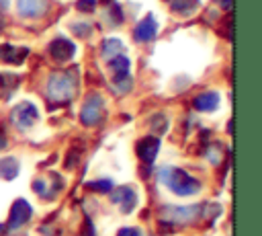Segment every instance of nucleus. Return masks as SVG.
<instances>
[{
    "label": "nucleus",
    "instance_id": "nucleus-20",
    "mask_svg": "<svg viewBox=\"0 0 262 236\" xmlns=\"http://www.w3.org/2000/svg\"><path fill=\"white\" fill-rule=\"evenodd\" d=\"M88 189L92 191H98V193H111L113 191V183L108 179H102V181H94V183H88Z\"/></svg>",
    "mask_w": 262,
    "mask_h": 236
},
{
    "label": "nucleus",
    "instance_id": "nucleus-1",
    "mask_svg": "<svg viewBox=\"0 0 262 236\" xmlns=\"http://www.w3.org/2000/svg\"><path fill=\"white\" fill-rule=\"evenodd\" d=\"M160 181H162L170 191H174L176 195H182V197L192 195V193H196V191L201 189V183H199L196 179H192L188 172H184V170H180V168H174V166L162 168V170H160Z\"/></svg>",
    "mask_w": 262,
    "mask_h": 236
},
{
    "label": "nucleus",
    "instance_id": "nucleus-4",
    "mask_svg": "<svg viewBox=\"0 0 262 236\" xmlns=\"http://www.w3.org/2000/svg\"><path fill=\"white\" fill-rule=\"evenodd\" d=\"M37 117H39V111H37V107H35L33 103H29V101L18 103V105L12 109V113H10L12 123H14L16 127H20V129L31 127V125L37 121Z\"/></svg>",
    "mask_w": 262,
    "mask_h": 236
},
{
    "label": "nucleus",
    "instance_id": "nucleus-9",
    "mask_svg": "<svg viewBox=\"0 0 262 236\" xmlns=\"http://www.w3.org/2000/svg\"><path fill=\"white\" fill-rule=\"evenodd\" d=\"M111 199H113L117 205H121V209H123L125 213H129V211L137 205V195H135V191H133L131 187H119V189H115L113 195H111Z\"/></svg>",
    "mask_w": 262,
    "mask_h": 236
},
{
    "label": "nucleus",
    "instance_id": "nucleus-29",
    "mask_svg": "<svg viewBox=\"0 0 262 236\" xmlns=\"http://www.w3.org/2000/svg\"><path fill=\"white\" fill-rule=\"evenodd\" d=\"M2 232H4V224H0V234H2Z\"/></svg>",
    "mask_w": 262,
    "mask_h": 236
},
{
    "label": "nucleus",
    "instance_id": "nucleus-6",
    "mask_svg": "<svg viewBox=\"0 0 262 236\" xmlns=\"http://www.w3.org/2000/svg\"><path fill=\"white\" fill-rule=\"evenodd\" d=\"M31 218V205L25 201V199H16L12 203V209H10V215H8V230H18L23 228Z\"/></svg>",
    "mask_w": 262,
    "mask_h": 236
},
{
    "label": "nucleus",
    "instance_id": "nucleus-16",
    "mask_svg": "<svg viewBox=\"0 0 262 236\" xmlns=\"http://www.w3.org/2000/svg\"><path fill=\"white\" fill-rule=\"evenodd\" d=\"M121 51H123V43H121L119 39H115V37L104 39V43H102V57H104V60H113V57L119 55Z\"/></svg>",
    "mask_w": 262,
    "mask_h": 236
},
{
    "label": "nucleus",
    "instance_id": "nucleus-3",
    "mask_svg": "<svg viewBox=\"0 0 262 236\" xmlns=\"http://www.w3.org/2000/svg\"><path fill=\"white\" fill-rule=\"evenodd\" d=\"M199 215H201V207H196V205H188V207L166 205V207H162V218L172 224H188V222H194Z\"/></svg>",
    "mask_w": 262,
    "mask_h": 236
},
{
    "label": "nucleus",
    "instance_id": "nucleus-19",
    "mask_svg": "<svg viewBox=\"0 0 262 236\" xmlns=\"http://www.w3.org/2000/svg\"><path fill=\"white\" fill-rule=\"evenodd\" d=\"M149 125L156 129V131H166L168 129V119L164 117V113H158V115H154L151 119H149Z\"/></svg>",
    "mask_w": 262,
    "mask_h": 236
},
{
    "label": "nucleus",
    "instance_id": "nucleus-11",
    "mask_svg": "<svg viewBox=\"0 0 262 236\" xmlns=\"http://www.w3.org/2000/svg\"><path fill=\"white\" fill-rule=\"evenodd\" d=\"M158 150H160V140H158V137H143V140H139V144H137V156H139L143 162H147V164L154 162Z\"/></svg>",
    "mask_w": 262,
    "mask_h": 236
},
{
    "label": "nucleus",
    "instance_id": "nucleus-28",
    "mask_svg": "<svg viewBox=\"0 0 262 236\" xmlns=\"http://www.w3.org/2000/svg\"><path fill=\"white\" fill-rule=\"evenodd\" d=\"M8 2H10V0H0V10H4V8L8 6Z\"/></svg>",
    "mask_w": 262,
    "mask_h": 236
},
{
    "label": "nucleus",
    "instance_id": "nucleus-5",
    "mask_svg": "<svg viewBox=\"0 0 262 236\" xmlns=\"http://www.w3.org/2000/svg\"><path fill=\"white\" fill-rule=\"evenodd\" d=\"M102 119V99L98 94H90L80 111V121L84 125H96Z\"/></svg>",
    "mask_w": 262,
    "mask_h": 236
},
{
    "label": "nucleus",
    "instance_id": "nucleus-2",
    "mask_svg": "<svg viewBox=\"0 0 262 236\" xmlns=\"http://www.w3.org/2000/svg\"><path fill=\"white\" fill-rule=\"evenodd\" d=\"M76 94V78L68 72L51 74L47 80V96L53 103H66Z\"/></svg>",
    "mask_w": 262,
    "mask_h": 236
},
{
    "label": "nucleus",
    "instance_id": "nucleus-27",
    "mask_svg": "<svg viewBox=\"0 0 262 236\" xmlns=\"http://www.w3.org/2000/svg\"><path fill=\"white\" fill-rule=\"evenodd\" d=\"M217 2L221 4V8H225V10H229V8H231V2H233V0H217Z\"/></svg>",
    "mask_w": 262,
    "mask_h": 236
},
{
    "label": "nucleus",
    "instance_id": "nucleus-7",
    "mask_svg": "<svg viewBox=\"0 0 262 236\" xmlns=\"http://www.w3.org/2000/svg\"><path fill=\"white\" fill-rule=\"evenodd\" d=\"M76 53V45L66 39V37H55L51 43H49V55L55 60V62H66L70 60L72 55Z\"/></svg>",
    "mask_w": 262,
    "mask_h": 236
},
{
    "label": "nucleus",
    "instance_id": "nucleus-22",
    "mask_svg": "<svg viewBox=\"0 0 262 236\" xmlns=\"http://www.w3.org/2000/svg\"><path fill=\"white\" fill-rule=\"evenodd\" d=\"M111 18H113V23H115V25H121V21H123V14H121V8H119V4H111Z\"/></svg>",
    "mask_w": 262,
    "mask_h": 236
},
{
    "label": "nucleus",
    "instance_id": "nucleus-10",
    "mask_svg": "<svg viewBox=\"0 0 262 236\" xmlns=\"http://www.w3.org/2000/svg\"><path fill=\"white\" fill-rule=\"evenodd\" d=\"M156 33H158V23H156V18H154L151 14H147V16L141 18V23L135 27L133 37H135L137 41L145 43V41H151V39L156 37Z\"/></svg>",
    "mask_w": 262,
    "mask_h": 236
},
{
    "label": "nucleus",
    "instance_id": "nucleus-15",
    "mask_svg": "<svg viewBox=\"0 0 262 236\" xmlns=\"http://www.w3.org/2000/svg\"><path fill=\"white\" fill-rule=\"evenodd\" d=\"M18 174V162L12 156L0 158V179L4 181H12Z\"/></svg>",
    "mask_w": 262,
    "mask_h": 236
},
{
    "label": "nucleus",
    "instance_id": "nucleus-24",
    "mask_svg": "<svg viewBox=\"0 0 262 236\" xmlns=\"http://www.w3.org/2000/svg\"><path fill=\"white\" fill-rule=\"evenodd\" d=\"M117 236H141V232L137 228H121Z\"/></svg>",
    "mask_w": 262,
    "mask_h": 236
},
{
    "label": "nucleus",
    "instance_id": "nucleus-17",
    "mask_svg": "<svg viewBox=\"0 0 262 236\" xmlns=\"http://www.w3.org/2000/svg\"><path fill=\"white\" fill-rule=\"evenodd\" d=\"M199 6V0H170V8L178 14H192Z\"/></svg>",
    "mask_w": 262,
    "mask_h": 236
},
{
    "label": "nucleus",
    "instance_id": "nucleus-26",
    "mask_svg": "<svg viewBox=\"0 0 262 236\" xmlns=\"http://www.w3.org/2000/svg\"><path fill=\"white\" fill-rule=\"evenodd\" d=\"M6 144H8V140H6V133H4V129L0 127V150H2V148H6Z\"/></svg>",
    "mask_w": 262,
    "mask_h": 236
},
{
    "label": "nucleus",
    "instance_id": "nucleus-12",
    "mask_svg": "<svg viewBox=\"0 0 262 236\" xmlns=\"http://www.w3.org/2000/svg\"><path fill=\"white\" fill-rule=\"evenodd\" d=\"M27 55H29V49L27 47H14L10 43L0 45V62H6V64H23Z\"/></svg>",
    "mask_w": 262,
    "mask_h": 236
},
{
    "label": "nucleus",
    "instance_id": "nucleus-14",
    "mask_svg": "<svg viewBox=\"0 0 262 236\" xmlns=\"http://www.w3.org/2000/svg\"><path fill=\"white\" fill-rule=\"evenodd\" d=\"M129 66H131V64H129V60H127L125 55H115V57L111 60V70H113V74H115V82L129 76Z\"/></svg>",
    "mask_w": 262,
    "mask_h": 236
},
{
    "label": "nucleus",
    "instance_id": "nucleus-18",
    "mask_svg": "<svg viewBox=\"0 0 262 236\" xmlns=\"http://www.w3.org/2000/svg\"><path fill=\"white\" fill-rule=\"evenodd\" d=\"M18 84V76H12V74H2L0 76V92L4 96H10V90Z\"/></svg>",
    "mask_w": 262,
    "mask_h": 236
},
{
    "label": "nucleus",
    "instance_id": "nucleus-23",
    "mask_svg": "<svg viewBox=\"0 0 262 236\" xmlns=\"http://www.w3.org/2000/svg\"><path fill=\"white\" fill-rule=\"evenodd\" d=\"M72 29H74L76 35H82V37H88L90 35V27L88 25H72Z\"/></svg>",
    "mask_w": 262,
    "mask_h": 236
},
{
    "label": "nucleus",
    "instance_id": "nucleus-8",
    "mask_svg": "<svg viewBox=\"0 0 262 236\" xmlns=\"http://www.w3.org/2000/svg\"><path fill=\"white\" fill-rule=\"evenodd\" d=\"M16 10L25 18H39L47 12V0H16Z\"/></svg>",
    "mask_w": 262,
    "mask_h": 236
},
{
    "label": "nucleus",
    "instance_id": "nucleus-13",
    "mask_svg": "<svg viewBox=\"0 0 262 236\" xmlns=\"http://www.w3.org/2000/svg\"><path fill=\"white\" fill-rule=\"evenodd\" d=\"M219 105V94L217 92H203L194 99V109L196 111H213Z\"/></svg>",
    "mask_w": 262,
    "mask_h": 236
},
{
    "label": "nucleus",
    "instance_id": "nucleus-25",
    "mask_svg": "<svg viewBox=\"0 0 262 236\" xmlns=\"http://www.w3.org/2000/svg\"><path fill=\"white\" fill-rule=\"evenodd\" d=\"M76 162H78V152H76V150H72V152H70V156H68L66 166H68V168H74V166H76Z\"/></svg>",
    "mask_w": 262,
    "mask_h": 236
},
{
    "label": "nucleus",
    "instance_id": "nucleus-21",
    "mask_svg": "<svg viewBox=\"0 0 262 236\" xmlns=\"http://www.w3.org/2000/svg\"><path fill=\"white\" fill-rule=\"evenodd\" d=\"M78 10H82V12H92L94 10V6H96V0H78Z\"/></svg>",
    "mask_w": 262,
    "mask_h": 236
},
{
    "label": "nucleus",
    "instance_id": "nucleus-30",
    "mask_svg": "<svg viewBox=\"0 0 262 236\" xmlns=\"http://www.w3.org/2000/svg\"><path fill=\"white\" fill-rule=\"evenodd\" d=\"M0 31H2V18H0Z\"/></svg>",
    "mask_w": 262,
    "mask_h": 236
}]
</instances>
